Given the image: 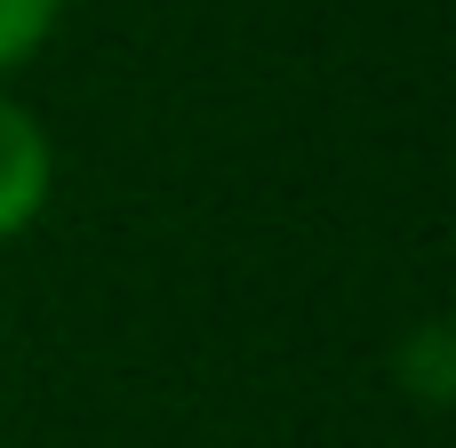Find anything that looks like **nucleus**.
<instances>
[{
	"label": "nucleus",
	"instance_id": "nucleus-2",
	"mask_svg": "<svg viewBox=\"0 0 456 448\" xmlns=\"http://www.w3.org/2000/svg\"><path fill=\"white\" fill-rule=\"evenodd\" d=\"M56 16H64V0H0V72L24 64V56L56 32Z\"/></svg>",
	"mask_w": 456,
	"mask_h": 448
},
{
	"label": "nucleus",
	"instance_id": "nucleus-1",
	"mask_svg": "<svg viewBox=\"0 0 456 448\" xmlns=\"http://www.w3.org/2000/svg\"><path fill=\"white\" fill-rule=\"evenodd\" d=\"M56 192V144L48 128L0 88V240H16Z\"/></svg>",
	"mask_w": 456,
	"mask_h": 448
}]
</instances>
